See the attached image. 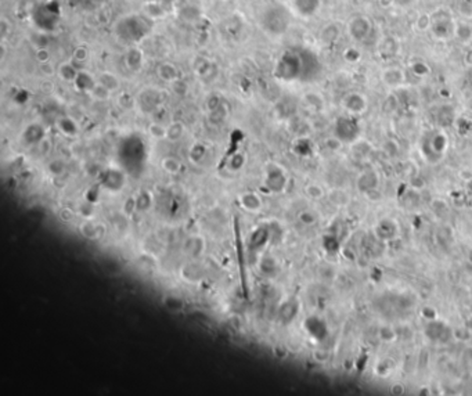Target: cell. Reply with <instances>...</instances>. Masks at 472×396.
I'll use <instances>...</instances> for the list:
<instances>
[{
    "mask_svg": "<svg viewBox=\"0 0 472 396\" xmlns=\"http://www.w3.org/2000/svg\"><path fill=\"white\" fill-rule=\"evenodd\" d=\"M432 25L430 30L432 34L438 39H448L452 34H454L456 24L453 22V18L450 17V14L444 10H439L435 17H430Z\"/></svg>",
    "mask_w": 472,
    "mask_h": 396,
    "instance_id": "1",
    "label": "cell"
},
{
    "mask_svg": "<svg viewBox=\"0 0 472 396\" xmlns=\"http://www.w3.org/2000/svg\"><path fill=\"white\" fill-rule=\"evenodd\" d=\"M372 32V22L364 16L353 17L348 24V34L356 42H364Z\"/></svg>",
    "mask_w": 472,
    "mask_h": 396,
    "instance_id": "2",
    "label": "cell"
},
{
    "mask_svg": "<svg viewBox=\"0 0 472 396\" xmlns=\"http://www.w3.org/2000/svg\"><path fill=\"white\" fill-rule=\"evenodd\" d=\"M358 122L352 116H342L336 120V138L344 142H352L358 138Z\"/></svg>",
    "mask_w": 472,
    "mask_h": 396,
    "instance_id": "3",
    "label": "cell"
},
{
    "mask_svg": "<svg viewBox=\"0 0 472 396\" xmlns=\"http://www.w3.org/2000/svg\"><path fill=\"white\" fill-rule=\"evenodd\" d=\"M344 107L346 108L348 112L352 115L362 114L367 107L364 96H362L360 93H350L344 98Z\"/></svg>",
    "mask_w": 472,
    "mask_h": 396,
    "instance_id": "4",
    "label": "cell"
},
{
    "mask_svg": "<svg viewBox=\"0 0 472 396\" xmlns=\"http://www.w3.org/2000/svg\"><path fill=\"white\" fill-rule=\"evenodd\" d=\"M292 4L299 16L312 17L320 7V0H292Z\"/></svg>",
    "mask_w": 472,
    "mask_h": 396,
    "instance_id": "5",
    "label": "cell"
},
{
    "mask_svg": "<svg viewBox=\"0 0 472 396\" xmlns=\"http://www.w3.org/2000/svg\"><path fill=\"white\" fill-rule=\"evenodd\" d=\"M382 80L389 86H398L404 80V74L399 68H388L382 72Z\"/></svg>",
    "mask_w": 472,
    "mask_h": 396,
    "instance_id": "6",
    "label": "cell"
},
{
    "mask_svg": "<svg viewBox=\"0 0 472 396\" xmlns=\"http://www.w3.org/2000/svg\"><path fill=\"white\" fill-rule=\"evenodd\" d=\"M398 48H399V44L394 38H386L380 44V53H381V56H394L398 52Z\"/></svg>",
    "mask_w": 472,
    "mask_h": 396,
    "instance_id": "7",
    "label": "cell"
},
{
    "mask_svg": "<svg viewBox=\"0 0 472 396\" xmlns=\"http://www.w3.org/2000/svg\"><path fill=\"white\" fill-rule=\"evenodd\" d=\"M454 34L457 38H460L461 40H470L472 38V28L471 25L468 24H457L454 28Z\"/></svg>",
    "mask_w": 472,
    "mask_h": 396,
    "instance_id": "8",
    "label": "cell"
},
{
    "mask_svg": "<svg viewBox=\"0 0 472 396\" xmlns=\"http://www.w3.org/2000/svg\"><path fill=\"white\" fill-rule=\"evenodd\" d=\"M340 36V28L335 26V25H330L327 26L323 32V40L324 43H332Z\"/></svg>",
    "mask_w": 472,
    "mask_h": 396,
    "instance_id": "9",
    "label": "cell"
},
{
    "mask_svg": "<svg viewBox=\"0 0 472 396\" xmlns=\"http://www.w3.org/2000/svg\"><path fill=\"white\" fill-rule=\"evenodd\" d=\"M412 71L416 72L418 76H425L430 70H428V66H425L424 62H414L412 64Z\"/></svg>",
    "mask_w": 472,
    "mask_h": 396,
    "instance_id": "10",
    "label": "cell"
},
{
    "mask_svg": "<svg viewBox=\"0 0 472 396\" xmlns=\"http://www.w3.org/2000/svg\"><path fill=\"white\" fill-rule=\"evenodd\" d=\"M416 2H417V0H392V3H394V6L402 7V8H403V7H404V8H406V7H412Z\"/></svg>",
    "mask_w": 472,
    "mask_h": 396,
    "instance_id": "11",
    "label": "cell"
},
{
    "mask_svg": "<svg viewBox=\"0 0 472 396\" xmlns=\"http://www.w3.org/2000/svg\"><path fill=\"white\" fill-rule=\"evenodd\" d=\"M348 52L350 53V57H346L348 61H350V62H356V61L360 58V53H358L356 48H348Z\"/></svg>",
    "mask_w": 472,
    "mask_h": 396,
    "instance_id": "12",
    "label": "cell"
}]
</instances>
